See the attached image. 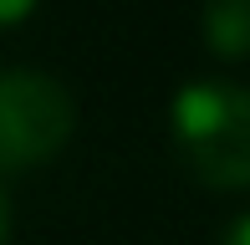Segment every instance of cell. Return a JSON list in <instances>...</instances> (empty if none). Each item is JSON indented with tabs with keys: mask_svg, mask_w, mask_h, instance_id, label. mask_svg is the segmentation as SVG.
<instances>
[{
	"mask_svg": "<svg viewBox=\"0 0 250 245\" xmlns=\"http://www.w3.org/2000/svg\"><path fill=\"white\" fill-rule=\"evenodd\" d=\"M36 5H41V0H0V26H16V20H26Z\"/></svg>",
	"mask_w": 250,
	"mask_h": 245,
	"instance_id": "4",
	"label": "cell"
},
{
	"mask_svg": "<svg viewBox=\"0 0 250 245\" xmlns=\"http://www.w3.org/2000/svg\"><path fill=\"white\" fill-rule=\"evenodd\" d=\"M220 245H250V209H245V215H235L230 225H225Z\"/></svg>",
	"mask_w": 250,
	"mask_h": 245,
	"instance_id": "5",
	"label": "cell"
},
{
	"mask_svg": "<svg viewBox=\"0 0 250 245\" xmlns=\"http://www.w3.org/2000/svg\"><path fill=\"white\" fill-rule=\"evenodd\" d=\"M199 36L225 61L250 57V0H204L199 5Z\"/></svg>",
	"mask_w": 250,
	"mask_h": 245,
	"instance_id": "3",
	"label": "cell"
},
{
	"mask_svg": "<svg viewBox=\"0 0 250 245\" xmlns=\"http://www.w3.org/2000/svg\"><path fill=\"white\" fill-rule=\"evenodd\" d=\"M77 128V102L51 72L0 66V174L51 163Z\"/></svg>",
	"mask_w": 250,
	"mask_h": 245,
	"instance_id": "2",
	"label": "cell"
},
{
	"mask_svg": "<svg viewBox=\"0 0 250 245\" xmlns=\"http://www.w3.org/2000/svg\"><path fill=\"white\" fill-rule=\"evenodd\" d=\"M0 245H10V199L0 189Z\"/></svg>",
	"mask_w": 250,
	"mask_h": 245,
	"instance_id": "6",
	"label": "cell"
},
{
	"mask_svg": "<svg viewBox=\"0 0 250 245\" xmlns=\"http://www.w3.org/2000/svg\"><path fill=\"white\" fill-rule=\"evenodd\" d=\"M168 138L204 189H250V87L225 77L184 82L168 102Z\"/></svg>",
	"mask_w": 250,
	"mask_h": 245,
	"instance_id": "1",
	"label": "cell"
}]
</instances>
